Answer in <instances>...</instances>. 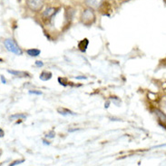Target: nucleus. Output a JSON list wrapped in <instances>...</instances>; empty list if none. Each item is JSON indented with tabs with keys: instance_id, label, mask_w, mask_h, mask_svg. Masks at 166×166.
I'll list each match as a JSON object with an SVG mask.
<instances>
[{
	"instance_id": "nucleus-12",
	"label": "nucleus",
	"mask_w": 166,
	"mask_h": 166,
	"mask_svg": "<svg viewBox=\"0 0 166 166\" xmlns=\"http://www.w3.org/2000/svg\"><path fill=\"white\" fill-rule=\"evenodd\" d=\"M155 113H156V115H158V117L161 119V121H162V122H165V115L163 113H162L161 111H159V110H155Z\"/></svg>"
},
{
	"instance_id": "nucleus-6",
	"label": "nucleus",
	"mask_w": 166,
	"mask_h": 166,
	"mask_svg": "<svg viewBox=\"0 0 166 166\" xmlns=\"http://www.w3.org/2000/svg\"><path fill=\"white\" fill-rule=\"evenodd\" d=\"M88 44H89V41H88V39H84V40H82V41H80L79 42V44H78V47H79V49L82 51V52H85L86 51V48H87V46H88Z\"/></svg>"
},
{
	"instance_id": "nucleus-14",
	"label": "nucleus",
	"mask_w": 166,
	"mask_h": 166,
	"mask_svg": "<svg viewBox=\"0 0 166 166\" xmlns=\"http://www.w3.org/2000/svg\"><path fill=\"white\" fill-rule=\"evenodd\" d=\"M29 94H34V95H42V92H40V91H36V90H32V91H29Z\"/></svg>"
},
{
	"instance_id": "nucleus-9",
	"label": "nucleus",
	"mask_w": 166,
	"mask_h": 166,
	"mask_svg": "<svg viewBox=\"0 0 166 166\" xmlns=\"http://www.w3.org/2000/svg\"><path fill=\"white\" fill-rule=\"evenodd\" d=\"M41 53V51L39 49H28L27 50V54L30 56H38Z\"/></svg>"
},
{
	"instance_id": "nucleus-5",
	"label": "nucleus",
	"mask_w": 166,
	"mask_h": 166,
	"mask_svg": "<svg viewBox=\"0 0 166 166\" xmlns=\"http://www.w3.org/2000/svg\"><path fill=\"white\" fill-rule=\"evenodd\" d=\"M56 13V9L55 7H48L44 11L43 16L46 18H50V17L53 16Z\"/></svg>"
},
{
	"instance_id": "nucleus-20",
	"label": "nucleus",
	"mask_w": 166,
	"mask_h": 166,
	"mask_svg": "<svg viewBox=\"0 0 166 166\" xmlns=\"http://www.w3.org/2000/svg\"><path fill=\"white\" fill-rule=\"evenodd\" d=\"M109 103H110L109 102H107V103H106V105H105V107H106V108H107V107L109 106Z\"/></svg>"
},
{
	"instance_id": "nucleus-11",
	"label": "nucleus",
	"mask_w": 166,
	"mask_h": 166,
	"mask_svg": "<svg viewBox=\"0 0 166 166\" xmlns=\"http://www.w3.org/2000/svg\"><path fill=\"white\" fill-rule=\"evenodd\" d=\"M26 115H23V113H16V115L10 116V119H26Z\"/></svg>"
},
{
	"instance_id": "nucleus-18",
	"label": "nucleus",
	"mask_w": 166,
	"mask_h": 166,
	"mask_svg": "<svg viewBox=\"0 0 166 166\" xmlns=\"http://www.w3.org/2000/svg\"><path fill=\"white\" fill-rule=\"evenodd\" d=\"M1 81H2L3 84H6V79H5V77L3 76H1Z\"/></svg>"
},
{
	"instance_id": "nucleus-2",
	"label": "nucleus",
	"mask_w": 166,
	"mask_h": 166,
	"mask_svg": "<svg viewBox=\"0 0 166 166\" xmlns=\"http://www.w3.org/2000/svg\"><path fill=\"white\" fill-rule=\"evenodd\" d=\"M5 46L6 48L9 51L11 52V53H14L17 56H21L23 54L22 50L20 49V47H18V46L14 42V40L12 39H6L5 40Z\"/></svg>"
},
{
	"instance_id": "nucleus-1",
	"label": "nucleus",
	"mask_w": 166,
	"mask_h": 166,
	"mask_svg": "<svg viewBox=\"0 0 166 166\" xmlns=\"http://www.w3.org/2000/svg\"><path fill=\"white\" fill-rule=\"evenodd\" d=\"M95 20V15L94 10L92 8H87L84 12L82 13L81 16V21L85 26H91Z\"/></svg>"
},
{
	"instance_id": "nucleus-15",
	"label": "nucleus",
	"mask_w": 166,
	"mask_h": 166,
	"mask_svg": "<svg viewBox=\"0 0 166 166\" xmlns=\"http://www.w3.org/2000/svg\"><path fill=\"white\" fill-rule=\"evenodd\" d=\"M22 162H24V160L16 161V162H14L13 163H11V164H10V166H15V165H17V164H20V163H22Z\"/></svg>"
},
{
	"instance_id": "nucleus-7",
	"label": "nucleus",
	"mask_w": 166,
	"mask_h": 166,
	"mask_svg": "<svg viewBox=\"0 0 166 166\" xmlns=\"http://www.w3.org/2000/svg\"><path fill=\"white\" fill-rule=\"evenodd\" d=\"M52 78V73L50 72H43L42 74L40 75V79L42 81H47Z\"/></svg>"
},
{
	"instance_id": "nucleus-4",
	"label": "nucleus",
	"mask_w": 166,
	"mask_h": 166,
	"mask_svg": "<svg viewBox=\"0 0 166 166\" xmlns=\"http://www.w3.org/2000/svg\"><path fill=\"white\" fill-rule=\"evenodd\" d=\"M103 0H85V4L92 9H97L101 6Z\"/></svg>"
},
{
	"instance_id": "nucleus-10",
	"label": "nucleus",
	"mask_w": 166,
	"mask_h": 166,
	"mask_svg": "<svg viewBox=\"0 0 166 166\" xmlns=\"http://www.w3.org/2000/svg\"><path fill=\"white\" fill-rule=\"evenodd\" d=\"M58 113L62 115H75V113L73 112H71V111H69L67 109H64V108L58 109Z\"/></svg>"
},
{
	"instance_id": "nucleus-17",
	"label": "nucleus",
	"mask_w": 166,
	"mask_h": 166,
	"mask_svg": "<svg viewBox=\"0 0 166 166\" xmlns=\"http://www.w3.org/2000/svg\"><path fill=\"white\" fill-rule=\"evenodd\" d=\"M4 135H5V133H4V131L0 128V137H4Z\"/></svg>"
},
{
	"instance_id": "nucleus-13",
	"label": "nucleus",
	"mask_w": 166,
	"mask_h": 166,
	"mask_svg": "<svg viewBox=\"0 0 166 166\" xmlns=\"http://www.w3.org/2000/svg\"><path fill=\"white\" fill-rule=\"evenodd\" d=\"M55 136H56L55 132H50L49 133L46 134V138H49V139H53V138H55Z\"/></svg>"
},
{
	"instance_id": "nucleus-8",
	"label": "nucleus",
	"mask_w": 166,
	"mask_h": 166,
	"mask_svg": "<svg viewBox=\"0 0 166 166\" xmlns=\"http://www.w3.org/2000/svg\"><path fill=\"white\" fill-rule=\"evenodd\" d=\"M7 72L9 73V74H11V75H14V76H20V77H23V76H28V74H26V73H24V72H20V71L7 70Z\"/></svg>"
},
{
	"instance_id": "nucleus-19",
	"label": "nucleus",
	"mask_w": 166,
	"mask_h": 166,
	"mask_svg": "<svg viewBox=\"0 0 166 166\" xmlns=\"http://www.w3.org/2000/svg\"><path fill=\"white\" fill-rule=\"evenodd\" d=\"M76 79H86L85 76H76Z\"/></svg>"
},
{
	"instance_id": "nucleus-16",
	"label": "nucleus",
	"mask_w": 166,
	"mask_h": 166,
	"mask_svg": "<svg viewBox=\"0 0 166 166\" xmlns=\"http://www.w3.org/2000/svg\"><path fill=\"white\" fill-rule=\"evenodd\" d=\"M36 66H43L44 64H43V62H41V61H36Z\"/></svg>"
},
{
	"instance_id": "nucleus-3",
	"label": "nucleus",
	"mask_w": 166,
	"mask_h": 166,
	"mask_svg": "<svg viewBox=\"0 0 166 166\" xmlns=\"http://www.w3.org/2000/svg\"><path fill=\"white\" fill-rule=\"evenodd\" d=\"M44 4H45L44 0H26L27 7L35 12L40 11V10L42 9V7L44 6Z\"/></svg>"
}]
</instances>
